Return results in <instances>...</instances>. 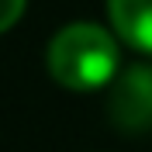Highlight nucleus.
<instances>
[{"instance_id": "nucleus-4", "label": "nucleus", "mask_w": 152, "mask_h": 152, "mask_svg": "<svg viewBox=\"0 0 152 152\" xmlns=\"http://www.w3.org/2000/svg\"><path fill=\"white\" fill-rule=\"evenodd\" d=\"M24 7H28V0H0V35L10 31V28L21 21Z\"/></svg>"}, {"instance_id": "nucleus-3", "label": "nucleus", "mask_w": 152, "mask_h": 152, "mask_svg": "<svg viewBox=\"0 0 152 152\" xmlns=\"http://www.w3.org/2000/svg\"><path fill=\"white\" fill-rule=\"evenodd\" d=\"M107 18L128 48L152 56V0H107Z\"/></svg>"}, {"instance_id": "nucleus-1", "label": "nucleus", "mask_w": 152, "mask_h": 152, "mask_svg": "<svg viewBox=\"0 0 152 152\" xmlns=\"http://www.w3.org/2000/svg\"><path fill=\"white\" fill-rule=\"evenodd\" d=\"M45 62L52 80L66 90L86 94V90L111 86L114 76L121 73L118 35L94 21H73L52 35Z\"/></svg>"}, {"instance_id": "nucleus-2", "label": "nucleus", "mask_w": 152, "mask_h": 152, "mask_svg": "<svg viewBox=\"0 0 152 152\" xmlns=\"http://www.w3.org/2000/svg\"><path fill=\"white\" fill-rule=\"evenodd\" d=\"M111 118L128 132L152 124V66H128L111 83Z\"/></svg>"}]
</instances>
